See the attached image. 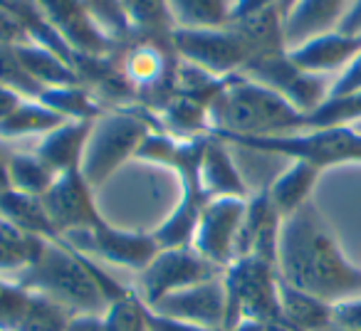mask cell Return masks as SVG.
Returning a JSON list of instances; mask_svg holds the SVG:
<instances>
[{"mask_svg":"<svg viewBox=\"0 0 361 331\" xmlns=\"http://www.w3.org/2000/svg\"><path fill=\"white\" fill-rule=\"evenodd\" d=\"M27 301L30 289H25L16 277L0 275V331H16Z\"/></svg>","mask_w":361,"mask_h":331,"instance_id":"obj_35","label":"cell"},{"mask_svg":"<svg viewBox=\"0 0 361 331\" xmlns=\"http://www.w3.org/2000/svg\"><path fill=\"white\" fill-rule=\"evenodd\" d=\"M40 237H32L0 218V275L3 277H18L32 265L42 247Z\"/></svg>","mask_w":361,"mask_h":331,"instance_id":"obj_27","label":"cell"},{"mask_svg":"<svg viewBox=\"0 0 361 331\" xmlns=\"http://www.w3.org/2000/svg\"><path fill=\"white\" fill-rule=\"evenodd\" d=\"M361 121V92L349 96H329L314 114L307 116V129L344 126Z\"/></svg>","mask_w":361,"mask_h":331,"instance_id":"obj_33","label":"cell"},{"mask_svg":"<svg viewBox=\"0 0 361 331\" xmlns=\"http://www.w3.org/2000/svg\"><path fill=\"white\" fill-rule=\"evenodd\" d=\"M282 324L290 331H324L334 324V304L312 296L280 280Z\"/></svg>","mask_w":361,"mask_h":331,"instance_id":"obj_21","label":"cell"},{"mask_svg":"<svg viewBox=\"0 0 361 331\" xmlns=\"http://www.w3.org/2000/svg\"><path fill=\"white\" fill-rule=\"evenodd\" d=\"M260 154L285 156L290 161H307L319 171L341 163H361V134L351 124L305 129L297 134L265 136V139H223Z\"/></svg>","mask_w":361,"mask_h":331,"instance_id":"obj_7","label":"cell"},{"mask_svg":"<svg viewBox=\"0 0 361 331\" xmlns=\"http://www.w3.org/2000/svg\"><path fill=\"white\" fill-rule=\"evenodd\" d=\"M176 27H226L231 0H169Z\"/></svg>","mask_w":361,"mask_h":331,"instance_id":"obj_28","label":"cell"},{"mask_svg":"<svg viewBox=\"0 0 361 331\" xmlns=\"http://www.w3.org/2000/svg\"><path fill=\"white\" fill-rule=\"evenodd\" d=\"M156 126L144 111L134 109H106L92 124L82 158V176L92 188H99L119 171L129 158H136V151Z\"/></svg>","mask_w":361,"mask_h":331,"instance_id":"obj_5","label":"cell"},{"mask_svg":"<svg viewBox=\"0 0 361 331\" xmlns=\"http://www.w3.org/2000/svg\"><path fill=\"white\" fill-rule=\"evenodd\" d=\"M8 181L13 191L42 198L57 181V173L35 151H20L8 156Z\"/></svg>","mask_w":361,"mask_h":331,"instance_id":"obj_26","label":"cell"},{"mask_svg":"<svg viewBox=\"0 0 361 331\" xmlns=\"http://www.w3.org/2000/svg\"><path fill=\"white\" fill-rule=\"evenodd\" d=\"M134 32L144 35H171L176 27L169 0H121Z\"/></svg>","mask_w":361,"mask_h":331,"instance_id":"obj_30","label":"cell"},{"mask_svg":"<svg viewBox=\"0 0 361 331\" xmlns=\"http://www.w3.org/2000/svg\"><path fill=\"white\" fill-rule=\"evenodd\" d=\"M356 92H361V55L336 77L334 85H331L329 96H349L356 94Z\"/></svg>","mask_w":361,"mask_h":331,"instance_id":"obj_36","label":"cell"},{"mask_svg":"<svg viewBox=\"0 0 361 331\" xmlns=\"http://www.w3.org/2000/svg\"><path fill=\"white\" fill-rule=\"evenodd\" d=\"M40 101L65 121H94L104 114L102 101L85 85L47 87L40 94Z\"/></svg>","mask_w":361,"mask_h":331,"instance_id":"obj_25","label":"cell"},{"mask_svg":"<svg viewBox=\"0 0 361 331\" xmlns=\"http://www.w3.org/2000/svg\"><path fill=\"white\" fill-rule=\"evenodd\" d=\"M154 311L171 319L188 321V324L203 326L211 331H226L228 324V296L223 275L216 280L201 282V285L186 287L176 294L164 296L151 306Z\"/></svg>","mask_w":361,"mask_h":331,"instance_id":"obj_14","label":"cell"},{"mask_svg":"<svg viewBox=\"0 0 361 331\" xmlns=\"http://www.w3.org/2000/svg\"><path fill=\"white\" fill-rule=\"evenodd\" d=\"M65 124L60 114L45 106L40 99H25L6 121H0V139H27V136H45L52 129Z\"/></svg>","mask_w":361,"mask_h":331,"instance_id":"obj_24","label":"cell"},{"mask_svg":"<svg viewBox=\"0 0 361 331\" xmlns=\"http://www.w3.org/2000/svg\"><path fill=\"white\" fill-rule=\"evenodd\" d=\"M25 289L50 296L75 316L104 314L106 304L124 296L131 287L111 280L94 257L82 255L65 240H45L25 272L16 277Z\"/></svg>","mask_w":361,"mask_h":331,"instance_id":"obj_2","label":"cell"},{"mask_svg":"<svg viewBox=\"0 0 361 331\" xmlns=\"http://www.w3.org/2000/svg\"><path fill=\"white\" fill-rule=\"evenodd\" d=\"M16 52L20 57L23 67L40 82L42 87H67V85H82L75 65L65 60L62 55L52 52L50 47H42L37 42H23L16 45Z\"/></svg>","mask_w":361,"mask_h":331,"instance_id":"obj_23","label":"cell"},{"mask_svg":"<svg viewBox=\"0 0 361 331\" xmlns=\"http://www.w3.org/2000/svg\"><path fill=\"white\" fill-rule=\"evenodd\" d=\"M270 8H280V0H231V23L255 18Z\"/></svg>","mask_w":361,"mask_h":331,"instance_id":"obj_37","label":"cell"},{"mask_svg":"<svg viewBox=\"0 0 361 331\" xmlns=\"http://www.w3.org/2000/svg\"><path fill=\"white\" fill-rule=\"evenodd\" d=\"M297 67L312 75L339 77L356 57L361 55V35H346V32H326L314 40H307L305 45L287 50Z\"/></svg>","mask_w":361,"mask_h":331,"instance_id":"obj_16","label":"cell"},{"mask_svg":"<svg viewBox=\"0 0 361 331\" xmlns=\"http://www.w3.org/2000/svg\"><path fill=\"white\" fill-rule=\"evenodd\" d=\"M171 40L180 62H188L213 77L240 75L243 67L255 57L250 40L233 23H228L226 27H196V30L173 27Z\"/></svg>","mask_w":361,"mask_h":331,"instance_id":"obj_8","label":"cell"},{"mask_svg":"<svg viewBox=\"0 0 361 331\" xmlns=\"http://www.w3.org/2000/svg\"><path fill=\"white\" fill-rule=\"evenodd\" d=\"M72 319L75 314L57 304L55 299L30 292V301H27L16 331H67Z\"/></svg>","mask_w":361,"mask_h":331,"instance_id":"obj_29","label":"cell"},{"mask_svg":"<svg viewBox=\"0 0 361 331\" xmlns=\"http://www.w3.org/2000/svg\"><path fill=\"white\" fill-rule=\"evenodd\" d=\"M149 331H211V329H203V326L188 324V321H180V319H171V316L159 314V311H154L149 306Z\"/></svg>","mask_w":361,"mask_h":331,"instance_id":"obj_40","label":"cell"},{"mask_svg":"<svg viewBox=\"0 0 361 331\" xmlns=\"http://www.w3.org/2000/svg\"><path fill=\"white\" fill-rule=\"evenodd\" d=\"M92 124L94 121H65L62 126L42 136L35 154L50 166L57 176L80 171L87 141H90L92 134Z\"/></svg>","mask_w":361,"mask_h":331,"instance_id":"obj_19","label":"cell"},{"mask_svg":"<svg viewBox=\"0 0 361 331\" xmlns=\"http://www.w3.org/2000/svg\"><path fill=\"white\" fill-rule=\"evenodd\" d=\"M82 3L111 42L121 45L134 35V27H131V20L121 6V0H82Z\"/></svg>","mask_w":361,"mask_h":331,"instance_id":"obj_32","label":"cell"},{"mask_svg":"<svg viewBox=\"0 0 361 331\" xmlns=\"http://www.w3.org/2000/svg\"><path fill=\"white\" fill-rule=\"evenodd\" d=\"M223 275V267L213 265L201 255L196 247H161L156 257L139 272L136 294L154 306L164 296L176 294L186 287L201 285V282L216 280Z\"/></svg>","mask_w":361,"mask_h":331,"instance_id":"obj_10","label":"cell"},{"mask_svg":"<svg viewBox=\"0 0 361 331\" xmlns=\"http://www.w3.org/2000/svg\"><path fill=\"white\" fill-rule=\"evenodd\" d=\"M67 331H106L104 329V319L102 314H82L75 316Z\"/></svg>","mask_w":361,"mask_h":331,"instance_id":"obj_43","label":"cell"},{"mask_svg":"<svg viewBox=\"0 0 361 331\" xmlns=\"http://www.w3.org/2000/svg\"><path fill=\"white\" fill-rule=\"evenodd\" d=\"M277 272L285 285L329 304L361 296V267L344 255L331 225L312 201L282 220Z\"/></svg>","mask_w":361,"mask_h":331,"instance_id":"obj_1","label":"cell"},{"mask_svg":"<svg viewBox=\"0 0 361 331\" xmlns=\"http://www.w3.org/2000/svg\"><path fill=\"white\" fill-rule=\"evenodd\" d=\"M319 176L322 171L317 166L307 163V161H292L285 171L265 188L272 208L282 220L295 216L300 208H305L312 201V193H314Z\"/></svg>","mask_w":361,"mask_h":331,"instance_id":"obj_20","label":"cell"},{"mask_svg":"<svg viewBox=\"0 0 361 331\" xmlns=\"http://www.w3.org/2000/svg\"><path fill=\"white\" fill-rule=\"evenodd\" d=\"M240 75L267 87V89L277 92L282 99H287L295 109H300L307 116L314 114L329 99L331 85H334L326 77L312 75V72H305L302 67H297L287 50L255 57V60H250L243 67Z\"/></svg>","mask_w":361,"mask_h":331,"instance_id":"obj_9","label":"cell"},{"mask_svg":"<svg viewBox=\"0 0 361 331\" xmlns=\"http://www.w3.org/2000/svg\"><path fill=\"white\" fill-rule=\"evenodd\" d=\"M23 42H27V37L23 32L20 23L0 3V45H23Z\"/></svg>","mask_w":361,"mask_h":331,"instance_id":"obj_39","label":"cell"},{"mask_svg":"<svg viewBox=\"0 0 361 331\" xmlns=\"http://www.w3.org/2000/svg\"><path fill=\"white\" fill-rule=\"evenodd\" d=\"M228 331H290V329L280 324H267V321H240V324H235Z\"/></svg>","mask_w":361,"mask_h":331,"instance_id":"obj_44","label":"cell"},{"mask_svg":"<svg viewBox=\"0 0 361 331\" xmlns=\"http://www.w3.org/2000/svg\"><path fill=\"white\" fill-rule=\"evenodd\" d=\"M336 30L346 32V35H361V0L351 3L349 13L344 15V20H341V25Z\"/></svg>","mask_w":361,"mask_h":331,"instance_id":"obj_42","label":"cell"},{"mask_svg":"<svg viewBox=\"0 0 361 331\" xmlns=\"http://www.w3.org/2000/svg\"><path fill=\"white\" fill-rule=\"evenodd\" d=\"M0 85L20 92L27 99H40L45 87L23 67L16 45H0Z\"/></svg>","mask_w":361,"mask_h":331,"instance_id":"obj_34","label":"cell"},{"mask_svg":"<svg viewBox=\"0 0 361 331\" xmlns=\"http://www.w3.org/2000/svg\"><path fill=\"white\" fill-rule=\"evenodd\" d=\"M351 3L354 0H297L295 8L282 20L285 47L292 50L305 45L307 40L334 32L349 13Z\"/></svg>","mask_w":361,"mask_h":331,"instance_id":"obj_17","label":"cell"},{"mask_svg":"<svg viewBox=\"0 0 361 331\" xmlns=\"http://www.w3.org/2000/svg\"><path fill=\"white\" fill-rule=\"evenodd\" d=\"M0 218H6L8 223H13L16 227H20L23 232L40 240H62L60 232L55 230L47 208L42 203V198L27 196L20 191H8L0 193Z\"/></svg>","mask_w":361,"mask_h":331,"instance_id":"obj_22","label":"cell"},{"mask_svg":"<svg viewBox=\"0 0 361 331\" xmlns=\"http://www.w3.org/2000/svg\"><path fill=\"white\" fill-rule=\"evenodd\" d=\"M62 240L70 247H75L77 252H82V255H90L94 260L99 257V260L134 272L144 270L156 257V252L161 250L151 232L124 230V227L111 225L106 218L92 230L72 232V235L62 237Z\"/></svg>","mask_w":361,"mask_h":331,"instance_id":"obj_11","label":"cell"},{"mask_svg":"<svg viewBox=\"0 0 361 331\" xmlns=\"http://www.w3.org/2000/svg\"><path fill=\"white\" fill-rule=\"evenodd\" d=\"M198 186H201L206 201L213 198H250L243 173L238 171L235 161L228 151V141L208 134L206 149H203L201 168H198Z\"/></svg>","mask_w":361,"mask_h":331,"instance_id":"obj_18","label":"cell"},{"mask_svg":"<svg viewBox=\"0 0 361 331\" xmlns=\"http://www.w3.org/2000/svg\"><path fill=\"white\" fill-rule=\"evenodd\" d=\"M42 203H45L47 216H50L55 230L60 232V237L92 230L104 220V216L94 203V188L87 183L82 171L57 176L52 188L42 196Z\"/></svg>","mask_w":361,"mask_h":331,"instance_id":"obj_13","label":"cell"},{"mask_svg":"<svg viewBox=\"0 0 361 331\" xmlns=\"http://www.w3.org/2000/svg\"><path fill=\"white\" fill-rule=\"evenodd\" d=\"M228 296L226 331L240 321L282 324L280 309V272L277 265L262 257H238L223 270Z\"/></svg>","mask_w":361,"mask_h":331,"instance_id":"obj_6","label":"cell"},{"mask_svg":"<svg viewBox=\"0 0 361 331\" xmlns=\"http://www.w3.org/2000/svg\"><path fill=\"white\" fill-rule=\"evenodd\" d=\"M114 57L121 72L136 92V101L151 106L159 114L176 96L180 57L171 35H144L134 32L126 42L116 45Z\"/></svg>","mask_w":361,"mask_h":331,"instance_id":"obj_4","label":"cell"},{"mask_svg":"<svg viewBox=\"0 0 361 331\" xmlns=\"http://www.w3.org/2000/svg\"><path fill=\"white\" fill-rule=\"evenodd\" d=\"M351 126H354V129H356V131H359V134H361V121H356V124H351Z\"/></svg>","mask_w":361,"mask_h":331,"instance_id":"obj_47","label":"cell"},{"mask_svg":"<svg viewBox=\"0 0 361 331\" xmlns=\"http://www.w3.org/2000/svg\"><path fill=\"white\" fill-rule=\"evenodd\" d=\"M47 23L75 55H111L116 42L102 32L82 0H37Z\"/></svg>","mask_w":361,"mask_h":331,"instance_id":"obj_15","label":"cell"},{"mask_svg":"<svg viewBox=\"0 0 361 331\" xmlns=\"http://www.w3.org/2000/svg\"><path fill=\"white\" fill-rule=\"evenodd\" d=\"M324 331H354V329H344V326H336V324H331L329 329H324Z\"/></svg>","mask_w":361,"mask_h":331,"instance_id":"obj_46","label":"cell"},{"mask_svg":"<svg viewBox=\"0 0 361 331\" xmlns=\"http://www.w3.org/2000/svg\"><path fill=\"white\" fill-rule=\"evenodd\" d=\"M295 3H297V0H280V13H282V20H285V15H287V13H290L292 8H295Z\"/></svg>","mask_w":361,"mask_h":331,"instance_id":"obj_45","label":"cell"},{"mask_svg":"<svg viewBox=\"0 0 361 331\" xmlns=\"http://www.w3.org/2000/svg\"><path fill=\"white\" fill-rule=\"evenodd\" d=\"M102 319L106 331H149V306L136 289H129L124 296L106 304Z\"/></svg>","mask_w":361,"mask_h":331,"instance_id":"obj_31","label":"cell"},{"mask_svg":"<svg viewBox=\"0 0 361 331\" xmlns=\"http://www.w3.org/2000/svg\"><path fill=\"white\" fill-rule=\"evenodd\" d=\"M25 99H27V96H23L20 92L0 85V121H6L8 116H11Z\"/></svg>","mask_w":361,"mask_h":331,"instance_id":"obj_41","label":"cell"},{"mask_svg":"<svg viewBox=\"0 0 361 331\" xmlns=\"http://www.w3.org/2000/svg\"><path fill=\"white\" fill-rule=\"evenodd\" d=\"M334 324L344 329L361 331V296L334 304Z\"/></svg>","mask_w":361,"mask_h":331,"instance_id":"obj_38","label":"cell"},{"mask_svg":"<svg viewBox=\"0 0 361 331\" xmlns=\"http://www.w3.org/2000/svg\"><path fill=\"white\" fill-rule=\"evenodd\" d=\"M305 129L307 114L243 75L228 77L208 104V134L218 139H265Z\"/></svg>","mask_w":361,"mask_h":331,"instance_id":"obj_3","label":"cell"},{"mask_svg":"<svg viewBox=\"0 0 361 331\" xmlns=\"http://www.w3.org/2000/svg\"><path fill=\"white\" fill-rule=\"evenodd\" d=\"M247 198H213L203 206L191 247L226 270L235 260V242L245 218Z\"/></svg>","mask_w":361,"mask_h":331,"instance_id":"obj_12","label":"cell"}]
</instances>
